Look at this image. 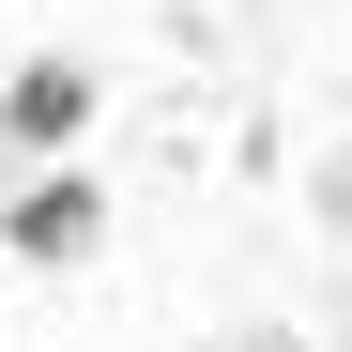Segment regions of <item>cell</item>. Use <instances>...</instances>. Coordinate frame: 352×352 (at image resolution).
<instances>
[{
	"instance_id": "obj_1",
	"label": "cell",
	"mask_w": 352,
	"mask_h": 352,
	"mask_svg": "<svg viewBox=\"0 0 352 352\" xmlns=\"http://www.w3.org/2000/svg\"><path fill=\"white\" fill-rule=\"evenodd\" d=\"M0 245H16V261H46V276H62V261H92V245H107V199H92V168H46V184L0 214Z\"/></svg>"
},
{
	"instance_id": "obj_2",
	"label": "cell",
	"mask_w": 352,
	"mask_h": 352,
	"mask_svg": "<svg viewBox=\"0 0 352 352\" xmlns=\"http://www.w3.org/2000/svg\"><path fill=\"white\" fill-rule=\"evenodd\" d=\"M0 123H16L31 153H62L92 123V62H16V92H0Z\"/></svg>"
},
{
	"instance_id": "obj_3",
	"label": "cell",
	"mask_w": 352,
	"mask_h": 352,
	"mask_svg": "<svg viewBox=\"0 0 352 352\" xmlns=\"http://www.w3.org/2000/svg\"><path fill=\"white\" fill-rule=\"evenodd\" d=\"M245 352H276V337H245Z\"/></svg>"
}]
</instances>
